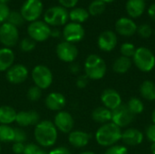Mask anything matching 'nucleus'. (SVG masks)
<instances>
[{"mask_svg":"<svg viewBox=\"0 0 155 154\" xmlns=\"http://www.w3.org/2000/svg\"><path fill=\"white\" fill-rule=\"evenodd\" d=\"M8 1H10V0H0V3H3V4H6Z\"/></svg>","mask_w":155,"mask_h":154,"instance_id":"5fc2aeb1","label":"nucleus"},{"mask_svg":"<svg viewBox=\"0 0 155 154\" xmlns=\"http://www.w3.org/2000/svg\"><path fill=\"white\" fill-rule=\"evenodd\" d=\"M69 12L66 8L56 5L48 8L44 14V21L49 26H61L65 25L69 19Z\"/></svg>","mask_w":155,"mask_h":154,"instance_id":"423d86ee","label":"nucleus"},{"mask_svg":"<svg viewBox=\"0 0 155 154\" xmlns=\"http://www.w3.org/2000/svg\"><path fill=\"white\" fill-rule=\"evenodd\" d=\"M79 154H96V153H95V152H92V151H84V152H80Z\"/></svg>","mask_w":155,"mask_h":154,"instance_id":"603ef678","label":"nucleus"},{"mask_svg":"<svg viewBox=\"0 0 155 154\" xmlns=\"http://www.w3.org/2000/svg\"><path fill=\"white\" fill-rule=\"evenodd\" d=\"M15 129L10 125L0 124V143H14Z\"/></svg>","mask_w":155,"mask_h":154,"instance_id":"c756f323","label":"nucleus"},{"mask_svg":"<svg viewBox=\"0 0 155 154\" xmlns=\"http://www.w3.org/2000/svg\"><path fill=\"white\" fill-rule=\"evenodd\" d=\"M53 123L57 131L63 133H70L74 126V120L72 114L66 111L58 112L55 114Z\"/></svg>","mask_w":155,"mask_h":154,"instance_id":"ddd939ff","label":"nucleus"},{"mask_svg":"<svg viewBox=\"0 0 155 154\" xmlns=\"http://www.w3.org/2000/svg\"><path fill=\"white\" fill-rule=\"evenodd\" d=\"M10 14V9L6 4L0 3V25L7 22V18Z\"/></svg>","mask_w":155,"mask_h":154,"instance_id":"58836bf2","label":"nucleus"},{"mask_svg":"<svg viewBox=\"0 0 155 154\" xmlns=\"http://www.w3.org/2000/svg\"><path fill=\"white\" fill-rule=\"evenodd\" d=\"M137 33H138L140 37L146 39V38L151 37V35L153 34V28L151 27L150 25H148V24H142L139 26H137Z\"/></svg>","mask_w":155,"mask_h":154,"instance_id":"4c0bfd02","label":"nucleus"},{"mask_svg":"<svg viewBox=\"0 0 155 154\" xmlns=\"http://www.w3.org/2000/svg\"><path fill=\"white\" fill-rule=\"evenodd\" d=\"M62 34V32L58 29V28H54L51 30V36L54 37V38H57V37H60Z\"/></svg>","mask_w":155,"mask_h":154,"instance_id":"09e8293b","label":"nucleus"},{"mask_svg":"<svg viewBox=\"0 0 155 154\" xmlns=\"http://www.w3.org/2000/svg\"><path fill=\"white\" fill-rule=\"evenodd\" d=\"M31 76L35 85L41 90L48 89L53 84V73L46 65H35L32 70Z\"/></svg>","mask_w":155,"mask_h":154,"instance_id":"39448f33","label":"nucleus"},{"mask_svg":"<svg viewBox=\"0 0 155 154\" xmlns=\"http://www.w3.org/2000/svg\"><path fill=\"white\" fill-rule=\"evenodd\" d=\"M16 111L8 105L0 106V124L9 125L15 122Z\"/></svg>","mask_w":155,"mask_h":154,"instance_id":"bb28decb","label":"nucleus"},{"mask_svg":"<svg viewBox=\"0 0 155 154\" xmlns=\"http://www.w3.org/2000/svg\"><path fill=\"white\" fill-rule=\"evenodd\" d=\"M101 102L103 106L114 111L121 104H123V99L119 92L114 88H106L101 94Z\"/></svg>","mask_w":155,"mask_h":154,"instance_id":"2eb2a0df","label":"nucleus"},{"mask_svg":"<svg viewBox=\"0 0 155 154\" xmlns=\"http://www.w3.org/2000/svg\"><path fill=\"white\" fill-rule=\"evenodd\" d=\"M144 140V134L142 131L134 127H127L122 132L121 141L124 145L127 146H138Z\"/></svg>","mask_w":155,"mask_h":154,"instance_id":"dca6fc26","label":"nucleus"},{"mask_svg":"<svg viewBox=\"0 0 155 154\" xmlns=\"http://www.w3.org/2000/svg\"><path fill=\"white\" fill-rule=\"evenodd\" d=\"M115 31L122 36L130 37L137 32V25L129 17H121L115 23Z\"/></svg>","mask_w":155,"mask_h":154,"instance_id":"a211bd4d","label":"nucleus"},{"mask_svg":"<svg viewBox=\"0 0 155 154\" xmlns=\"http://www.w3.org/2000/svg\"><path fill=\"white\" fill-rule=\"evenodd\" d=\"M1 151H2V147H1V143H0V153H1Z\"/></svg>","mask_w":155,"mask_h":154,"instance_id":"6e6d98bb","label":"nucleus"},{"mask_svg":"<svg viewBox=\"0 0 155 154\" xmlns=\"http://www.w3.org/2000/svg\"><path fill=\"white\" fill-rule=\"evenodd\" d=\"M132 66H133L132 58H128V57L122 56V55L117 57L112 64L113 71L117 74H126L127 72L130 71Z\"/></svg>","mask_w":155,"mask_h":154,"instance_id":"b1692460","label":"nucleus"},{"mask_svg":"<svg viewBox=\"0 0 155 154\" xmlns=\"http://www.w3.org/2000/svg\"><path fill=\"white\" fill-rule=\"evenodd\" d=\"M29 75L28 69L25 65L21 64H16L12 65L5 74V77L10 84H20L24 83Z\"/></svg>","mask_w":155,"mask_h":154,"instance_id":"4468645a","label":"nucleus"},{"mask_svg":"<svg viewBox=\"0 0 155 154\" xmlns=\"http://www.w3.org/2000/svg\"><path fill=\"white\" fill-rule=\"evenodd\" d=\"M36 46V42H35L30 37H25L19 42V48L24 53H29L33 51Z\"/></svg>","mask_w":155,"mask_h":154,"instance_id":"473e14b6","label":"nucleus"},{"mask_svg":"<svg viewBox=\"0 0 155 154\" xmlns=\"http://www.w3.org/2000/svg\"><path fill=\"white\" fill-rule=\"evenodd\" d=\"M36 144L42 148H49L56 143L58 138V131L54 123L48 120L39 122L34 131Z\"/></svg>","mask_w":155,"mask_h":154,"instance_id":"f257e3e1","label":"nucleus"},{"mask_svg":"<svg viewBox=\"0 0 155 154\" xmlns=\"http://www.w3.org/2000/svg\"><path fill=\"white\" fill-rule=\"evenodd\" d=\"M133 64L143 73H150L155 67V55L152 50L142 46L136 48L132 58Z\"/></svg>","mask_w":155,"mask_h":154,"instance_id":"20e7f679","label":"nucleus"},{"mask_svg":"<svg viewBox=\"0 0 155 154\" xmlns=\"http://www.w3.org/2000/svg\"><path fill=\"white\" fill-rule=\"evenodd\" d=\"M91 140V135L81 130H74L72 131L70 133H68V142L69 143L77 149L84 148L88 145Z\"/></svg>","mask_w":155,"mask_h":154,"instance_id":"412c9836","label":"nucleus"},{"mask_svg":"<svg viewBox=\"0 0 155 154\" xmlns=\"http://www.w3.org/2000/svg\"><path fill=\"white\" fill-rule=\"evenodd\" d=\"M14 129H15V139H14V143H24L26 141V139H27L26 133L22 128H14Z\"/></svg>","mask_w":155,"mask_h":154,"instance_id":"ea45409f","label":"nucleus"},{"mask_svg":"<svg viewBox=\"0 0 155 154\" xmlns=\"http://www.w3.org/2000/svg\"><path fill=\"white\" fill-rule=\"evenodd\" d=\"M26 97H27L28 100H30L32 102L38 101L42 97V90L39 87H37L35 85H33L27 90Z\"/></svg>","mask_w":155,"mask_h":154,"instance_id":"f704fd0d","label":"nucleus"},{"mask_svg":"<svg viewBox=\"0 0 155 154\" xmlns=\"http://www.w3.org/2000/svg\"><path fill=\"white\" fill-rule=\"evenodd\" d=\"M19 40V32L17 27L5 22L0 25V43L4 47L11 48L15 46Z\"/></svg>","mask_w":155,"mask_h":154,"instance_id":"9d476101","label":"nucleus"},{"mask_svg":"<svg viewBox=\"0 0 155 154\" xmlns=\"http://www.w3.org/2000/svg\"><path fill=\"white\" fill-rule=\"evenodd\" d=\"M118 38L116 34L111 30H105L102 32L97 39V45L100 50L109 53L112 52L117 45Z\"/></svg>","mask_w":155,"mask_h":154,"instance_id":"f3484780","label":"nucleus"},{"mask_svg":"<svg viewBox=\"0 0 155 154\" xmlns=\"http://www.w3.org/2000/svg\"><path fill=\"white\" fill-rule=\"evenodd\" d=\"M122 129L114 124L113 122L102 124L95 132V141L102 146L108 148L114 144H117L121 141Z\"/></svg>","mask_w":155,"mask_h":154,"instance_id":"f03ea898","label":"nucleus"},{"mask_svg":"<svg viewBox=\"0 0 155 154\" xmlns=\"http://www.w3.org/2000/svg\"><path fill=\"white\" fill-rule=\"evenodd\" d=\"M148 15L153 21H155V3L150 5L148 9Z\"/></svg>","mask_w":155,"mask_h":154,"instance_id":"de8ad7c7","label":"nucleus"},{"mask_svg":"<svg viewBox=\"0 0 155 154\" xmlns=\"http://www.w3.org/2000/svg\"><path fill=\"white\" fill-rule=\"evenodd\" d=\"M104 154H128V149L124 144H114L106 148Z\"/></svg>","mask_w":155,"mask_h":154,"instance_id":"c9c22d12","label":"nucleus"},{"mask_svg":"<svg viewBox=\"0 0 155 154\" xmlns=\"http://www.w3.org/2000/svg\"><path fill=\"white\" fill-rule=\"evenodd\" d=\"M45 106L47 109L53 111V112H60L63 111V109L66 105V98L65 96L58 92H53L50 93L45 101Z\"/></svg>","mask_w":155,"mask_h":154,"instance_id":"6ab92c4d","label":"nucleus"},{"mask_svg":"<svg viewBox=\"0 0 155 154\" xmlns=\"http://www.w3.org/2000/svg\"><path fill=\"white\" fill-rule=\"evenodd\" d=\"M89 80L90 79L85 74H80V75H78V77L76 79L75 84H76L77 88H79V89H84L88 85Z\"/></svg>","mask_w":155,"mask_h":154,"instance_id":"a19ab883","label":"nucleus"},{"mask_svg":"<svg viewBox=\"0 0 155 154\" xmlns=\"http://www.w3.org/2000/svg\"><path fill=\"white\" fill-rule=\"evenodd\" d=\"M135 120V115L129 110L126 104H121L112 111V122L118 127L127 128Z\"/></svg>","mask_w":155,"mask_h":154,"instance_id":"1a4fd4ad","label":"nucleus"},{"mask_svg":"<svg viewBox=\"0 0 155 154\" xmlns=\"http://www.w3.org/2000/svg\"><path fill=\"white\" fill-rule=\"evenodd\" d=\"M7 23L15 25V27L21 26L25 23V19L23 18L22 15L18 11H10L9 16L7 18Z\"/></svg>","mask_w":155,"mask_h":154,"instance_id":"2f4dec72","label":"nucleus"},{"mask_svg":"<svg viewBox=\"0 0 155 154\" xmlns=\"http://www.w3.org/2000/svg\"><path fill=\"white\" fill-rule=\"evenodd\" d=\"M44 11V5L41 0H25L23 4L20 13L27 22H35L42 15Z\"/></svg>","mask_w":155,"mask_h":154,"instance_id":"0eeeda50","label":"nucleus"},{"mask_svg":"<svg viewBox=\"0 0 155 154\" xmlns=\"http://www.w3.org/2000/svg\"><path fill=\"white\" fill-rule=\"evenodd\" d=\"M152 121H153V123L155 124V108L153 109V113H152Z\"/></svg>","mask_w":155,"mask_h":154,"instance_id":"3c124183","label":"nucleus"},{"mask_svg":"<svg viewBox=\"0 0 155 154\" xmlns=\"http://www.w3.org/2000/svg\"><path fill=\"white\" fill-rule=\"evenodd\" d=\"M69 71L74 74H78L81 72V66L78 63H71L69 65Z\"/></svg>","mask_w":155,"mask_h":154,"instance_id":"49530a36","label":"nucleus"},{"mask_svg":"<svg viewBox=\"0 0 155 154\" xmlns=\"http://www.w3.org/2000/svg\"><path fill=\"white\" fill-rule=\"evenodd\" d=\"M40 122V115L35 111H21L18 112L15 123L20 127H27L36 125Z\"/></svg>","mask_w":155,"mask_h":154,"instance_id":"aec40b11","label":"nucleus"},{"mask_svg":"<svg viewBox=\"0 0 155 154\" xmlns=\"http://www.w3.org/2000/svg\"><path fill=\"white\" fill-rule=\"evenodd\" d=\"M47 154H72L70 150L67 149L66 147L64 146H60V147H56L52 149L49 152H47Z\"/></svg>","mask_w":155,"mask_h":154,"instance_id":"a18cd8bd","label":"nucleus"},{"mask_svg":"<svg viewBox=\"0 0 155 154\" xmlns=\"http://www.w3.org/2000/svg\"><path fill=\"white\" fill-rule=\"evenodd\" d=\"M51 27L41 20L30 23L27 27V34L35 42H45L51 36Z\"/></svg>","mask_w":155,"mask_h":154,"instance_id":"6e6552de","label":"nucleus"},{"mask_svg":"<svg viewBox=\"0 0 155 154\" xmlns=\"http://www.w3.org/2000/svg\"><path fill=\"white\" fill-rule=\"evenodd\" d=\"M145 137L146 139L151 142L152 143H155V124L154 123H152L150 124L146 130H145Z\"/></svg>","mask_w":155,"mask_h":154,"instance_id":"79ce46f5","label":"nucleus"},{"mask_svg":"<svg viewBox=\"0 0 155 154\" xmlns=\"http://www.w3.org/2000/svg\"><path fill=\"white\" fill-rule=\"evenodd\" d=\"M84 74L90 80H101L103 79L107 71V65L105 61L98 54H89L84 64Z\"/></svg>","mask_w":155,"mask_h":154,"instance_id":"7ed1b4c3","label":"nucleus"},{"mask_svg":"<svg viewBox=\"0 0 155 154\" xmlns=\"http://www.w3.org/2000/svg\"><path fill=\"white\" fill-rule=\"evenodd\" d=\"M153 33H154V35H155V28H154V31H153Z\"/></svg>","mask_w":155,"mask_h":154,"instance_id":"4d7b16f0","label":"nucleus"},{"mask_svg":"<svg viewBox=\"0 0 155 154\" xmlns=\"http://www.w3.org/2000/svg\"><path fill=\"white\" fill-rule=\"evenodd\" d=\"M129 110L136 116L138 114H141L144 111V103L143 102L138 98V97H132L129 99V101L126 103Z\"/></svg>","mask_w":155,"mask_h":154,"instance_id":"c85d7f7f","label":"nucleus"},{"mask_svg":"<svg viewBox=\"0 0 155 154\" xmlns=\"http://www.w3.org/2000/svg\"><path fill=\"white\" fill-rule=\"evenodd\" d=\"M84 34L85 31L83 25L81 24L74 22L66 24L62 32V35L64 41L72 44H75L82 41L84 37Z\"/></svg>","mask_w":155,"mask_h":154,"instance_id":"9b49d317","label":"nucleus"},{"mask_svg":"<svg viewBox=\"0 0 155 154\" xmlns=\"http://www.w3.org/2000/svg\"><path fill=\"white\" fill-rule=\"evenodd\" d=\"M101 1H103L104 3L106 4V3H112V2H114V0H101Z\"/></svg>","mask_w":155,"mask_h":154,"instance_id":"864d4df0","label":"nucleus"},{"mask_svg":"<svg viewBox=\"0 0 155 154\" xmlns=\"http://www.w3.org/2000/svg\"><path fill=\"white\" fill-rule=\"evenodd\" d=\"M68 14H69V19L72 22L77 24H82L85 22L90 15L88 10L83 7H74Z\"/></svg>","mask_w":155,"mask_h":154,"instance_id":"cd10ccee","label":"nucleus"},{"mask_svg":"<svg viewBox=\"0 0 155 154\" xmlns=\"http://www.w3.org/2000/svg\"><path fill=\"white\" fill-rule=\"evenodd\" d=\"M78 1L79 0H58L61 6L64 8H74L77 5Z\"/></svg>","mask_w":155,"mask_h":154,"instance_id":"37998d69","label":"nucleus"},{"mask_svg":"<svg viewBox=\"0 0 155 154\" xmlns=\"http://www.w3.org/2000/svg\"><path fill=\"white\" fill-rule=\"evenodd\" d=\"M106 8V4L101 0H94L88 7V13L91 15L96 16L102 15Z\"/></svg>","mask_w":155,"mask_h":154,"instance_id":"7c9ffc66","label":"nucleus"},{"mask_svg":"<svg viewBox=\"0 0 155 154\" xmlns=\"http://www.w3.org/2000/svg\"><path fill=\"white\" fill-rule=\"evenodd\" d=\"M141 96L146 101H155V83L152 80L143 81L139 88Z\"/></svg>","mask_w":155,"mask_h":154,"instance_id":"a878e982","label":"nucleus"},{"mask_svg":"<svg viewBox=\"0 0 155 154\" xmlns=\"http://www.w3.org/2000/svg\"><path fill=\"white\" fill-rule=\"evenodd\" d=\"M25 145L21 143H14L12 145V152L15 154H23Z\"/></svg>","mask_w":155,"mask_h":154,"instance_id":"c03bdc74","label":"nucleus"},{"mask_svg":"<svg viewBox=\"0 0 155 154\" xmlns=\"http://www.w3.org/2000/svg\"><path fill=\"white\" fill-rule=\"evenodd\" d=\"M92 119L101 125L110 123L112 122V111L104 106L96 107L92 112Z\"/></svg>","mask_w":155,"mask_h":154,"instance_id":"393cba45","label":"nucleus"},{"mask_svg":"<svg viewBox=\"0 0 155 154\" xmlns=\"http://www.w3.org/2000/svg\"><path fill=\"white\" fill-rule=\"evenodd\" d=\"M151 152L153 154H155V143H153L151 144Z\"/></svg>","mask_w":155,"mask_h":154,"instance_id":"8fccbe9b","label":"nucleus"},{"mask_svg":"<svg viewBox=\"0 0 155 154\" xmlns=\"http://www.w3.org/2000/svg\"><path fill=\"white\" fill-rule=\"evenodd\" d=\"M56 55L64 63H74L78 56V49L74 44L64 41L56 45Z\"/></svg>","mask_w":155,"mask_h":154,"instance_id":"f8f14e48","label":"nucleus"},{"mask_svg":"<svg viewBox=\"0 0 155 154\" xmlns=\"http://www.w3.org/2000/svg\"><path fill=\"white\" fill-rule=\"evenodd\" d=\"M15 59V55L11 48H0V72H6L12 65H14Z\"/></svg>","mask_w":155,"mask_h":154,"instance_id":"4be33fe9","label":"nucleus"},{"mask_svg":"<svg viewBox=\"0 0 155 154\" xmlns=\"http://www.w3.org/2000/svg\"><path fill=\"white\" fill-rule=\"evenodd\" d=\"M146 7L144 0H128L126 2V11L132 18L140 17Z\"/></svg>","mask_w":155,"mask_h":154,"instance_id":"5701e85b","label":"nucleus"},{"mask_svg":"<svg viewBox=\"0 0 155 154\" xmlns=\"http://www.w3.org/2000/svg\"><path fill=\"white\" fill-rule=\"evenodd\" d=\"M136 51V47L134 44L132 43H129V42H126V43H124L121 47H120V53H121V55L122 56H125V57H128V58H133L134 53Z\"/></svg>","mask_w":155,"mask_h":154,"instance_id":"72a5a7b5","label":"nucleus"},{"mask_svg":"<svg viewBox=\"0 0 155 154\" xmlns=\"http://www.w3.org/2000/svg\"><path fill=\"white\" fill-rule=\"evenodd\" d=\"M23 154H47V152L36 143H28L25 145Z\"/></svg>","mask_w":155,"mask_h":154,"instance_id":"e433bc0d","label":"nucleus"}]
</instances>
